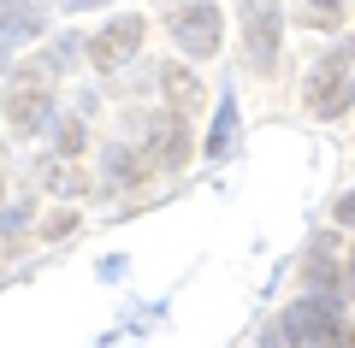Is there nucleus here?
<instances>
[{"label": "nucleus", "instance_id": "f257e3e1", "mask_svg": "<svg viewBox=\"0 0 355 348\" xmlns=\"http://www.w3.org/2000/svg\"><path fill=\"white\" fill-rule=\"evenodd\" d=\"M331 331H338V295H308L266 324V348H320Z\"/></svg>", "mask_w": 355, "mask_h": 348}, {"label": "nucleus", "instance_id": "f03ea898", "mask_svg": "<svg viewBox=\"0 0 355 348\" xmlns=\"http://www.w3.org/2000/svg\"><path fill=\"white\" fill-rule=\"evenodd\" d=\"M160 12H166L178 48L190 53V59H214V53H219L225 24H219V6H214V0H160Z\"/></svg>", "mask_w": 355, "mask_h": 348}, {"label": "nucleus", "instance_id": "7ed1b4c3", "mask_svg": "<svg viewBox=\"0 0 355 348\" xmlns=\"http://www.w3.org/2000/svg\"><path fill=\"white\" fill-rule=\"evenodd\" d=\"M48 95H53V59H30L6 77V112H12L18 130H36L42 112H48Z\"/></svg>", "mask_w": 355, "mask_h": 348}, {"label": "nucleus", "instance_id": "20e7f679", "mask_svg": "<svg viewBox=\"0 0 355 348\" xmlns=\"http://www.w3.org/2000/svg\"><path fill=\"white\" fill-rule=\"evenodd\" d=\"M243 12V36H249V65L254 71H272L279 65V0H237Z\"/></svg>", "mask_w": 355, "mask_h": 348}, {"label": "nucleus", "instance_id": "39448f33", "mask_svg": "<svg viewBox=\"0 0 355 348\" xmlns=\"http://www.w3.org/2000/svg\"><path fill=\"white\" fill-rule=\"evenodd\" d=\"M349 107V53H331V59L314 65V77H308V112L314 118H338V112Z\"/></svg>", "mask_w": 355, "mask_h": 348}, {"label": "nucleus", "instance_id": "423d86ee", "mask_svg": "<svg viewBox=\"0 0 355 348\" xmlns=\"http://www.w3.org/2000/svg\"><path fill=\"white\" fill-rule=\"evenodd\" d=\"M137 48H142V18H113L101 36L89 42V65H95V71H119Z\"/></svg>", "mask_w": 355, "mask_h": 348}, {"label": "nucleus", "instance_id": "0eeeda50", "mask_svg": "<svg viewBox=\"0 0 355 348\" xmlns=\"http://www.w3.org/2000/svg\"><path fill=\"white\" fill-rule=\"evenodd\" d=\"M142 160H160V165H184V160H190V130H184V118H178V112H154Z\"/></svg>", "mask_w": 355, "mask_h": 348}, {"label": "nucleus", "instance_id": "6e6552de", "mask_svg": "<svg viewBox=\"0 0 355 348\" xmlns=\"http://www.w3.org/2000/svg\"><path fill=\"white\" fill-rule=\"evenodd\" d=\"M30 36H42V6L36 0H0V48Z\"/></svg>", "mask_w": 355, "mask_h": 348}, {"label": "nucleus", "instance_id": "1a4fd4ad", "mask_svg": "<svg viewBox=\"0 0 355 348\" xmlns=\"http://www.w3.org/2000/svg\"><path fill=\"white\" fill-rule=\"evenodd\" d=\"M160 89H166V100H172L178 118H190V112L202 107V77H196L190 65H166V71H160Z\"/></svg>", "mask_w": 355, "mask_h": 348}, {"label": "nucleus", "instance_id": "9d476101", "mask_svg": "<svg viewBox=\"0 0 355 348\" xmlns=\"http://www.w3.org/2000/svg\"><path fill=\"white\" fill-rule=\"evenodd\" d=\"M231 130H237V95H225V100H219V112H214V136H207V160H225V148H231Z\"/></svg>", "mask_w": 355, "mask_h": 348}, {"label": "nucleus", "instance_id": "9b49d317", "mask_svg": "<svg viewBox=\"0 0 355 348\" xmlns=\"http://www.w3.org/2000/svg\"><path fill=\"white\" fill-rule=\"evenodd\" d=\"M77 154H83V125L65 118V125H60V160H77Z\"/></svg>", "mask_w": 355, "mask_h": 348}, {"label": "nucleus", "instance_id": "f8f14e48", "mask_svg": "<svg viewBox=\"0 0 355 348\" xmlns=\"http://www.w3.org/2000/svg\"><path fill=\"white\" fill-rule=\"evenodd\" d=\"M302 24H320V30L331 24V30H338V24H343V12H338V6H326V0H314V6H308V18H302Z\"/></svg>", "mask_w": 355, "mask_h": 348}, {"label": "nucleus", "instance_id": "ddd939ff", "mask_svg": "<svg viewBox=\"0 0 355 348\" xmlns=\"http://www.w3.org/2000/svg\"><path fill=\"white\" fill-rule=\"evenodd\" d=\"M320 348H355V331H343V324H338V331H331Z\"/></svg>", "mask_w": 355, "mask_h": 348}, {"label": "nucleus", "instance_id": "4468645a", "mask_svg": "<svg viewBox=\"0 0 355 348\" xmlns=\"http://www.w3.org/2000/svg\"><path fill=\"white\" fill-rule=\"evenodd\" d=\"M338 224H355V189H349V195L338 201Z\"/></svg>", "mask_w": 355, "mask_h": 348}, {"label": "nucleus", "instance_id": "2eb2a0df", "mask_svg": "<svg viewBox=\"0 0 355 348\" xmlns=\"http://www.w3.org/2000/svg\"><path fill=\"white\" fill-rule=\"evenodd\" d=\"M65 6H71V12H83V6H101V0H65Z\"/></svg>", "mask_w": 355, "mask_h": 348}, {"label": "nucleus", "instance_id": "dca6fc26", "mask_svg": "<svg viewBox=\"0 0 355 348\" xmlns=\"http://www.w3.org/2000/svg\"><path fill=\"white\" fill-rule=\"evenodd\" d=\"M349 289H355V254H349Z\"/></svg>", "mask_w": 355, "mask_h": 348}, {"label": "nucleus", "instance_id": "f3484780", "mask_svg": "<svg viewBox=\"0 0 355 348\" xmlns=\"http://www.w3.org/2000/svg\"><path fill=\"white\" fill-rule=\"evenodd\" d=\"M0 189H6V172H0Z\"/></svg>", "mask_w": 355, "mask_h": 348}, {"label": "nucleus", "instance_id": "a211bd4d", "mask_svg": "<svg viewBox=\"0 0 355 348\" xmlns=\"http://www.w3.org/2000/svg\"><path fill=\"white\" fill-rule=\"evenodd\" d=\"M0 65H6V59H0Z\"/></svg>", "mask_w": 355, "mask_h": 348}]
</instances>
